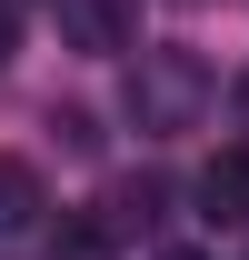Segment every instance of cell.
Listing matches in <instances>:
<instances>
[{
  "instance_id": "5b68a950",
  "label": "cell",
  "mask_w": 249,
  "mask_h": 260,
  "mask_svg": "<svg viewBox=\"0 0 249 260\" xmlns=\"http://www.w3.org/2000/svg\"><path fill=\"white\" fill-rule=\"evenodd\" d=\"M110 250H120V230L100 220V210H70L60 240H50V260H110Z\"/></svg>"
},
{
  "instance_id": "277c9868",
  "label": "cell",
  "mask_w": 249,
  "mask_h": 260,
  "mask_svg": "<svg viewBox=\"0 0 249 260\" xmlns=\"http://www.w3.org/2000/svg\"><path fill=\"white\" fill-rule=\"evenodd\" d=\"M30 220H40V170L0 150V230H30Z\"/></svg>"
},
{
  "instance_id": "3957f363",
  "label": "cell",
  "mask_w": 249,
  "mask_h": 260,
  "mask_svg": "<svg viewBox=\"0 0 249 260\" xmlns=\"http://www.w3.org/2000/svg\"><path fill=\"white\" fill-rule=\"evenodd\" d=\"M130 30H140L130 0H60V40H70V50H90V60H120Z\"/></svg>"
},
{
  "instance_id": "7a4b0ae2",
  "label": "cell",
  "mask_w": 249,
  "mask_h": 260,
  "mask_svg": "<svg viewBox=\"0 0 249 260\" xmlns=\"http://www.w3.org/2000/svg\"><path fill=\"white\" fill-rule=\"evenodd\" d=\"M189 200H199L210 230H249V140H239V150H210V170H199Z\"/></svg>"
},
{
  "instance_id": "9c48e42d",
  "label": "cell",
  "mask_w": 249,
  "mask_h": 260,
  "mask_svg": "<svg viewBox=\"0 0 249 260\" xmlns=\"http://www.w3.org/2000/svg\"><path fill=\"white\" fill-rule=\"evenodd\" d=\"M170 260H210V250H170Z\"/></svg>"
},
{
  "instance_id": "8992f818",
  "label": "cell",
  "mask_w": 249,
  "mask_h": 260,
  "mask_svg": "<svg viewBox=\"0 0 249 260\" xmlns=\"http://www.w3.org/2000/svg\"><path fill=\"white\" fill-rule=\"evenodd\" d=\"M110 230H150L159 220V180H130V190H110V210H100Z\"/></svg>"
},
{
  "instance_id": "ba28073f",
  "label": "cell",
  "mask_w": 249,
  "mask_h": 260,
  "mask_svg": "<svg viewBox=\"0 0 249 260\" xmlns=\"http://www.w3.org/2000/svg\"><path fill=\"white\" fill-rule=\"evenodd\" d=\"M239 120H249V70H239Z\"/></svg>"
},
{
  "instance_id": "52a82bcc",
  "label": "cell",
  "mask_w": 249,
  "mask_h": 260,
  "mask_svg": "<svg viewBox=\"0 0 249 260\" xmlns=\"http://www.w3.org/2000/svg\"><path fill=\"white\" fill-rule=\"evenodd\" d=\"M10 50H20V10L0 0V70H10Z\"/></svg>"
},
{
  "instance_id": "6da1fadb",
  "label": "cell",
  "mask_w": 249,
  "mask_h": 260,
  "mask_svg": "<svg viewBox=\"0 0 249 260\" xmlns=\"http://www.w3.org/2000/svg\"><path fill=\"white\" fill-rule=\"evenodd\" d=\"M199 110H210L199 50H140V70H130V120L140 130H189Z\"/></svg>"
}]
</instances>
